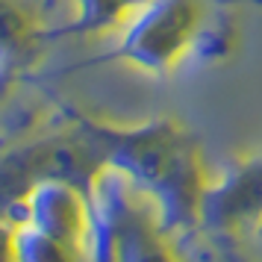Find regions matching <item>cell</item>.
I'll list each match as a JSON object with an SVG mask.
<instances>
[{"label": "cell", "mask_w": 262, "mask_h": 262, "mask_svg": "<svg viewBox=\"0 0 262 262\" xmlns=\"http://www.w3.org/2000/svg\"><path fill=\"white\" fill-rule=\"evenodd\" d=\"M0 262H15V224L0 215Z\"/></svg>", "instance_id": "cell-6"}, {"label": "cell", "mask_w": 262, "mask_h": 262, "mask_svg": "<svg viewBox=\"0 0 262 262\" xmlns=\"http://www.w3.org/2000/svg\"><path fill=\"white\" fill-rule=\"evenodd\" d=\"M256 233H259V238H262V227H259V230H256Z\"/></svg>", "instance_id": "cell-8"}, {"label": "cell", "mask_w": 262, "mask_h": 262, "mask_svg": "<svg viewBox=\"0 0 262 262\" xmlns=\"http://www.w3.org/2000/svg\"><path fill=\"white\" fill-rule=\"evenodd\" d=\"M221 48H230L224 0H150L100 62H121L165 80Z\"/></svg>", "instance_id": "cell-2"}, {"label": "cell", "mask_w": 262, "mask_h": 262, "mask_svg": "<svg viewBox=\"0 0 262 262\" xmlns=\"http://www.w3.org/2000/svg\"><path fill=\"white\" fill-rule=\"evenodd\" d=\"M56 38L41 0H0V80L33 71Z\"/></svg>", "instance_id": "cell-4"}, {"label": "cell", "mask_w": 262, "mask_h": 262, "mask_svg": "<svg viewBox=\"0 0 262 262\" xmlns=\"http://www.w3.org/2000/svg\"><path fill=\"white\" fill-rule=\"evenodd\" d=\"M6 85H9V83H6V80H0V89H6Z\"/></svg>", "instance_id": "cell-7"}, {"label": "cell", "mask_w": 262, "mask_h": 262, "mask_svg": "<svg viewBox=\"0 0 262 262\" xmlns=\"http://www.w3.org/2000/svg\"><path fill=\"white\" fill-rule=\"evenodd\" d=\"M92 133L106 168L127 180L159 215L168 233L201 224L209 168L198 139L174 118L112 124L74 109Z\"/></svg>", "instance_id": "cell-1"}, {"label": "cell", "mask_w": 262, "mask_h": 262, "mask_svg": "<svg viewBox=\"0 0 262 262\" xmlns=\"http://www.w3.org/2000/svg\"><path fill=\"white\" fill-rule=\"evenodd\" d=\"M74 18L68 27H56L59 36H83V38H100V36H118L139 18L150 0H71Z\"/></svg>", "instance_id": "cell-5"}, {"label": "cell", "mask_w": 262, "mask_h": 262, "mask_svg": "<svg viewBox=\"0 0 262 262\" xmlns=\"http://www.w3.org/2000/svg\"><path fill=\"white\" fill-rule=\"evenodd\" d=\"M201 224L215 233L262 227V150L238 159L221 180L209 183L201 206Z\"/></svg>", "instance_id": "cell-3"}]
</instances>
